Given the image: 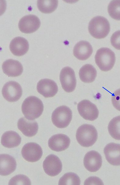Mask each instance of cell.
I'll list each match as a JSON object with an SVG mask.
<instances>
[{
	"label": "cell",
	"instance_id": "5",
	"mask_svg": "<svg viewBox=\"0 0 120 185\" xmlns=\"http://www.w3.org/2000/svg\"><path fill=\"white\" fill-rule=\"evenodd\" d=\"M72 118L71 109L65 105L58 107L53 111L51 120L53 124L59 128H64L68 126Z\"/></svg>",
	"mask_w": 120,
	"mask_h": 185
},
{
	"label": "cell",
	"instance_id": "27",
	"mask_svg": "<svg viewBox=\"0 0 120 185\" xmlns=\"http://www.w3.org/2000/svg\"><path fill=\"white\" fill-rule=\"evenodd\" d=\"M9 185H31L30 179L26 176L21 174L16 175L9 181Z\"/></svg>",
	"mask_w": 120,
	"mask_h": 185
},
{
	"label": "cell",
	"instance_id": "16",
	"mask_svg": "<svg viewBox=\"0 0 120 185\" xmlns=\"http://www.w3.org/2000/svg\"><path fill=\"white\" fill-rule=\"evenodd\" d=\"M9 49L12 53L16 56L24 55L29 49L27 40L21 37H17L12 39L9 44Z\"/></svg>",
	"mask_w": 120,
	"mask_h": 185
},
{
	"label": "cell",
	"instance_id": "29",
	"mask_svg": "<svg viewBox=\"0 0 120 185\" xmlns=\"http://www.w3.org/2000/svg\"><path fill=\"white\" fill-rule=\"evenodd\" d=\"M112 45L115 49L120 50V30L115 32L111 38Z\"/></svg>",
	"mask_w": 120,
	"mask_h": 185
},
{
	"label": "cell",
	"instance_id": "20",
	"mask_svg": "<svg viewBox=\"0 0 120 185\" xmlns=\"http://www.w3.org/2000/svg\"><path fill=\"white\" fill-rule=\"evenodd\" d=\"M0 174L1 176L8 175L13 172L16 168L15 159L8 154H0Z\"/></svg>",
	"mask_w": 120,
	"mask_h": 185
},
{
	"label": "cell",
	"instance_id": "17",
	"mask_svg": "<svg viewBox=\"0 0 120 185\" xmlns=\"http://www.w3.org/2000/svg\"><path fill=\"white\" fill-rule=\"evenodd\" d=\"M93 51L92 47L88 42L81 41L75 46L73 54L75 57L80 60H85L88 58Z\"/></svg>",
	"mask_w": 120,
	"mask_h": 185
},
{
	"label": "cell",
	"instance_id": "24",
	"mask_svg": "<svg viewBox=\"0 0 120 185\" xmlns=\"http://www.w3.org/2000/svg\"><path fill=\"white\" fill-rule=\"evenodd\" d=\"M108 130L111 136L115 139L120 140V116L113 118L109 122Z\"/></svg>",
	"mask_w": 120,
	"mask_h": 185
},
{
	"label": "cell",
	"instance_id": "1",
	"mask_svg": "<svg viewBox=\"0 0 120 185\" xmlns=\"http://www.w3.org/2000/svg\"><path fill=\"white\" fill-rule=\"evenodd\" d=\"M21 110L25 117L27 120H32L38 118L42 114L44 105L42 101L38 98L33 96H29L23 101Z\"/></svg>",
	"mask_w": 120,
	"mask_h": 185
},
{
	"label": "cell",
	"instance_id": "12",
	"mask_svg": "<svg viewBox=\"0 0 120 185\" xmlns=\"http://www.w3.org/2000/svg\"><path fill=\"white\" fill-rule=\"evenodd\" d=\"M102 164V159L100 154L98 152L92 150L85 155L83 159L85 167L88 171L94 172L98 170Z\"/></svg>",
	"mask_w": 120,
	"mask_h": 185
},
{
	"label": "cell",
	"instance_id": "9",
	"mask_svg": "<svg viewBox=\"0 0 120 185\" xmlns=\"http://www.w3.org/2000/svg\"><path fill=\"white\" fill-rule=\"evenodd\" d=\"M23 158L30 162H35L39 160L42 157V150L37 143L30 142L25 144L21 150Z\"/></svg>",
	"mask_w": 120,
	"mask_h": 185
},
{
	"label": "cell",
	"instance_id": "8",
	"mask_svg": "<svg viewBox=\"0 0 120 185\" xmlns=\"http://www.w3.org/2000/svg\"><path fill=\"white\" fill-rule=\"evenodd\" d=\"M77 109L80 115L84 119L94 121L99 115V111L96 105L89 100L84 99L77 105Z\"/></svg>",
	"mask_w": 120,
	"mask_h": 185
},
{
	"label": "cell",
	"instance_id": "26",
	"mask_svg": "<svg viewBox=\"0 0 120 185\" xmlns=\"http://www.w3.org/2000/svg\"><path fill=\"white\" fill-rule=\"evenodd\" d=\"M108 10L110 16L112 18L120 20V0H112L109 4Z\"/></svg>",
	"mask_w": 120,
	"mask_h": 185
},
{
	"label": "cell",
	"instance_id": "3",
	"mask_svg": "<svg viewBox=\"0 0 120 185\" xmlns=\"http://www.w3.org/2000/svg\"><path fill=\"white\" fill-rule=\"evenodd\" d=\"M110 24L105 18L97 16L93 18L90 21L88 29L90 35L97 39L105 37L110 31Z\"/></svg>",
	"mask_w": 120,
	"mask_h": 185
},
{
	"label": "cell",
	"instance_id": "28",
	"mask_svg": "<svg viewBox=\"0 0 120 185\" xmlns=\"http://www.w3.org/2000/svg\"><path fill=\"white\" fill-rule=\"evenodd\" d=\"M111 102L114 107L120 111V88L115 91L111 97Z\"/></svg>",
	"mask_w": 120,
	"mask_h": 185
},
{
	"label": "cell",
	"instance_id": "13",
	"mask_svg": "<svg viewBox=\"0 0 120 185\" xmlns=\"http://www.w3.org/2000/svg\"><path fill=\"white\" fill-rule=\"evenodd\" d=\"M37 89L38 92L45 98L53 97L58 91V87L56 83L48 79L39 80L37 83Z\"/></svg>",
	"mask_w": 120,
	"mask_h": 185
},
{
	"label": "cell",
	"instance_id": "22",
	"mask_svg": "<svg viewBox=\"0 0 120 185\" xmlns=\"http://www.w3.org/2000/svg\"><path fill=\"white\" fill-rule=\"evenodd\" d=\"M97 72L92 65L86 64L83 66L79 71V76L80 80L85 83H90L95 79Z\"/></svg>",
	"mask_w": 120,
	"mask_h": 185
},
{
	"label": "cell",
	"instance_id": "4",
	"mask_svg": "<svg viewBox=\"0 0 120 185\" xmlns=\"http://www.w3.org/2000/svg\"><path fill=\"white\" fill-rule=\"evenodd\" d=\"M95 60L100 70L103 71H108L111 70L114 65L115 61V54L108 48H101L97 51Z\"/></svg>",
	"mask_w": 120,
	"mask_h": 185
},
{
	"label": "cell",
	"instance_id": "6",
	"mask_svg": "<svg viewBox=\"0 0 120 185\" xmlns=\"http://www.w3.org/2000/svg\"><path fill=\"white\" fill-rule=\"evenodd\" d=\"M62 87L66 92L69 93L75 89L76 80L74 70L69 67H65L61 70L59 76Z\"/></svg>",
	"mask_w": 120,
	"mask_h": 185
},
{
	"label": "cell",
	"instance_id": "19",
	"mask_svg": "<svg viewBox=\"0 0 120 185\" xmlns=\"http://www.w3.org/2000/svg\"><path fill=\"white\" fill-rule=\"evenodd\" d=\"M2 68L5 74L11 77L20 76L23 70L21 64L19 61L12 59H9L4 61Z\"/></svg>",
	"mask_w": 120,
	"mask_h": 185
},
{
	"label": "cell",
	"instance_id": "2",
	"mask_svg": "<svg viewBox=\"0 0 120 185\" xmlns=\"http://www.w3.org/2000/svg\"><path fill=\"white\" fill-rule=\"evenodd\" d=\"M97 137V130L92 125L83 124L77 129L76 138L78 142L83 146H91L96 142Z\"/></svg>",
	"mask_w": 120,
	"mask_h": 185
},
{
	"label": "cell",
	"instance_id": "21",
	"mask_svg": "<svg viewBox=\"0 0 120 185\" xmlns=\"http://www.w3.org/2000/svg\"><path fill=\"white\" fill-rule=\"evenodd\" d=\"M21 141V137L17 132L9 131L4 132L2 135L1 143L5 147L10 148L18 146Z\"/></svg>",
	"mask_w": 120,
	"mask_h": 185
},
{
	"label": "cell",
	"instance_id": "30",
	"mask_svg": "<svg viewBox=\"0 0 120 185\" xmlns=\"http://www.w3.org/2000/svg\"><path fill=\"white\" fill-rule=\"evenodd\" d=\"M84 185H103L102 180L97 177H90L86 179L84 183Z\"/></svg>",
	"mask_w": 120,
	"mask_h": 185
},
{
	"label": "cell",
	"instance_id": "25",
	"mask_svg": "<svg viewBox=\"0 0 120 185\" xmlns=\"http://www.w3.org/2000/svg\"><path fill=\"white\" fill-rule=\"evenodd\" d=\"M58 185H79L80 180L79 176L72 172L66 173L59 179Z\"/></svg>",
	"mask_w": 120,
	"mask_h": 185
},
{
	"label": "cell",
	"instance_id": "14",
	"mask_svg": "<svg viewBox=\"0 0 120 185\" xmlns=\"http://www.w3.org/2000/svg\"><path fill=\"white\" fill-rule=\"evenodd\" d=\"M69 138L66 135L58 134L52 136L48 140V146L52 150L59 152L64 150L69 147Z\"/></svg>",
	"mask_w": 120,
	"mask_h": 185
},
{
	"label": "cell",
	"instance_id": "18",
	"mask_svg": "<svg viewBox=\"0 0 120 185\" xmlns=\"http://www.w3.org/2000/svg\"><path fill=\"white\" fill-rule=\"evenodd\" d=\"M17 127L24 135L29 137L35 135L38 129V125L36 121L26 120L24 117L19 120Z\"/></svg>",
	"mask_w": 120,
	"mask_h": 185
},
{
	"label": "cell",
	"instance_id": "23",
	"mask_svg": "<svg viewBox=\"0 0 120 185\" xmlns=\"http://www.w3.org/2000/svg\"><path fill=\"white\" fill-rule=\"evenodd\" d=\"M58 1L55 0H37V6L38 9L41 12L49 13L54 12L57 8Z\"/></svg>",
	"mask_w": 120,
	"mask_h": 185
},
{
	"label": "cell",
	"instance_id": "7",
	"mask_svg": "<svg viewBox=\"0 0 120 185\" xmlns=\"http://www.w3.org/2000/svg\"><path fill=\"white\" fill-rule=\"evenodd\" d=\"M4 98L9 102H15L19 100L22 94V89L20 84L15 81L6 83L2 89Z\"/></svg>",
	"mask_w": 120,
	"mask_h": 185
},
{
	"label": "cell",
	"instance_id": "11",
	"mask_svg": "<svg viewBox=\"0 0 120 185\" xmlns=\"http://www.w3.org/2000/svg\"><path fill=\"white\" fill-rule=\"evenodd\" d=\"M45 173L51 176L58 175L62 171V164L60 159L56 155L51 154L47 156L43 164Z\"/></svg>",
	"mask_w": 120,
	"mask_h": 185
},
{
	"label": "cell",
	"instance_id": "15",
	"mask_svg": "<svg viewBox=\"0 0 120 185\" xmlns=\"http://www.w3.org/2000/svg\"><path fill=\"white\" fill-rule=\"evenodd\" d=\"M107 161L114 166L120 165V144L113 142L107 145L104 150Z\"/></svg>",
	"mask_w": 120,
	"mask_h": 185
},
{
	"label": "cell",
	"instance_id": "10",
	"mask_svg": "<svg viewBox=\"0 0 120 185\" xmlns=\"http://www.w3.org/2000/svg\"><path fill=\"white\" fill-rule=\"evenodd\" d=\"M40 25V20L37 16L30 14L23 17L20 20L18 27L22 32L29 34L37 30Z\"/></svg>",
	"mask_w": 120,
	"mask_h": 185
}]
</instances>
